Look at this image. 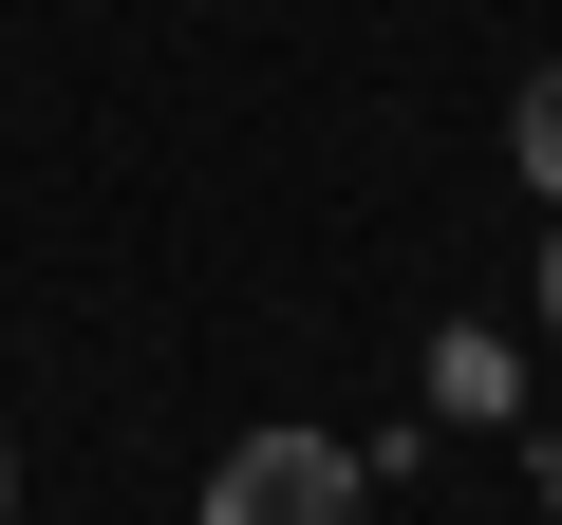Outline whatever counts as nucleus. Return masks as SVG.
I'll return each instance as SVG.
<instances>
[{"label": "nucleus", "instance_id": "1", "mask_svg": "<svg viewBox=\"0 0 562 525\" xmlns=\"http://www.w3.org/2000/svg\"><path fill=\"white\" fill-rule=\"evenodd\" d=\"M357 488H375V469H357L338 432H244V450L206 469V525H357Z\"/></svg>", "mask_w": 562, "mask_h": 525}, {"label": "nucleus", "instance_id": "2", "mask_svg": "<svg viewBox=\"0 0 562 525\" xmlns=\"http://www.w3.org/2000/svg\"><path fill=\"white\" fill-rule=\"evenodd\" d=\"M506 150H525V188H543V206H562V57H543V76H525V113H506Z\"/></svg>", "mask_w": 562, "mask_h": 525}, {"label": "nucleus", "instance_id": "3", "mask_svg": "<svg viewBox=\"0 0 562 525\" xmlns=\"http://www.w3.org/2000/svg\"><path fill=\"white\" fill-rule=\"evenodd\" d=\"M543 338H562V225H543Z\"/></svg>", "mask_w": 562, "mask_h": 525}]
</instances>
